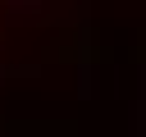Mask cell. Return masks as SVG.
Wrapping results in <instances>:
<instances>
[]
</instances>
